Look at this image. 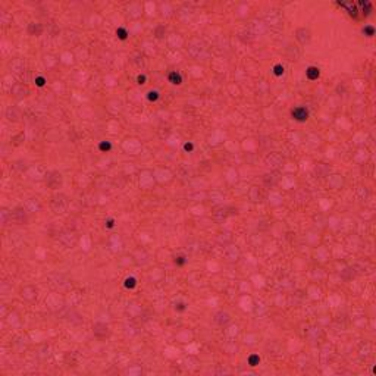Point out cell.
<instances>
[{
  "instance_id": "obj_1",
  "label": "cell",
  "mask_w": 376,
  "mask_h": 376,
  "mask_svg": "<svg viewBox=\"0 0 376 376\" xmlns=\"http://www.w3.org/2000/svg\"><path fill=\"white\" fill-rule=\"evenodd\" d=\"M291 116L297 122H306L308 119V110L306 107H295L291 110Z\"/></svg>"
},
{
  "instance_id": "obj_2",
  "label": "cell",
  "mask_w": 376,
  "mask_h": 376,
  "mask_svg": "<svg viewBox=\"0 0 376 376\" xmlns=\"http://www.w3.org/2000/svg\"><path fill=\"white\" fill-rule=\"evenodd\" d=\"M168 80H169V82L173 84V85H181V84H182V77H181V74L176 72V71H173V72L169 74Z\"/></svg>"
},
{
  "instance_id": "obj_3",
  "label": "cell",
  "mask_w": 376,
  "mask_h": 376,
  "mask_svg": "<svg viewBox=\"0 0 376 376\" xmlns=\"http://www.w3.org/2000/svg\"><path fill=\"white\" fill-rule=\"evenodd\" d=\"M306 75H307L308 80H317L319 78V75H320V71L319 68H316V66H308L307 71H306Z\"/></svg>"
},
{
  "instance_id": "obj_4",
  "label": "cell",
  "mask_w": 376,
  "mask_h": 376,
  "mask_svg": "<svg viewBox=\"0 0 376 376\" xmlns=\"http://www.w3.org/2000/svg\"><path fill=\"white\" fill-rule=\"evenodd\" d=\"M340 4H341L342 7H345V9L348 10V13H350L351 16H354V18L357 16V9H356V6H354V4H351V3H350V4H347V3H340Z\"/></svg>"
},
{
  "instance_id": "obj_5",
  "label": "cell",
  "mask_w": 376,
  "mask_h": 376,
  "mask_svg": "<svg viewBox=\"0 0 376 376\" xmlns=\"http://www.w3.org/2000/svg\"><path fill=\"white\" fill-rule=\"evenodd\" d=\"M126 288H129V290H132V288H135L137 287V279L135 278H132V276H129V278H126L125 279V284H123Z\"/></svg>"
},
{
  "instance_id": "obj_6",
  "label": "cell",
  "mask_w": 376,
  "mask_h": 376,
  "mask_svg": "<svg viewBox=\"0 0 376 376\" xmlns=\"http://www.w3.org/2000/svg\"><path fill=\"white\" fill-rule=\"evenodd\" d=\"M112 149V144L109 143V141H102L100 144H99V150L100 152H109Z\"/></svg>"
},
{
  "instance_id": "obj_7",
  "label": "cell",
  "mask_w": 376,
  "mask_h": 376,
  "mask_svg": "<svg viewBox=\"0 0 376 376\" xmlns=\"http://www.w3.org/2000/svg\"><path fill=\"white\" fill-rule=\"evenodd\" d=\"M147 99H149L150 102H156V100L159 99V91H156V90L149 91V93H147Z\"/></svg>"
},
{
  "instance_id": "obj_8",
  "label": "cell",
  "mask_w": 376,
  "mask_h": 376,
  "mask_svg": "<svg viewBox=\"0 0 376 376\" xmlns=\"http://www.w3.org/2000/svg\"><path fill=\"white\" fill-rule=\"evenodd\" d=\"M116 35H118V38H120V40H126V38H128V33H126L125 28H118V30H116Z\"/></svg>"
},
{
  "instance_id": "obj_9",
  "label": "cell",
  "mask_w": 376,
  "mask_h": 376,
  "mask_svg": "<svg viewBox=\"0 0 376 376\" xmlns=\"http://www.w3.org/2000/svg\"><path fill=\"white\" fill-rule=\"evenodd\" d=\"M259 363H260V357H259V356L254 354V356H250V357H248V364H250V366L254 367V366H257Z\"/></svg>"
},
{
  "instance_id": "obj_10",
  "label": "cell",
  "mask_w": 376,
  "mask_h": 376,
  "mask_svg": "<svg viewBox=\"0 0 376 376\" xmlns=\"http://www.w3.org/2000/svg\"><path fill=\"white\" fill-rule=\"evenodd\" d=\"M284 72H285V71H284V66H282V65H279V63H278V65H275V66H273V74L276 75V77L284 75Z\"/></svg>"
},
{
  "instance_id": "obj_11",
  "label": "cell",
  "mask_w": 376,
  "mask_h": 376,
  "mask_svg": "<svg viewBox=\"0 0 376 376\" xmlns=\"http://www.w3.org/2000/svg\"><path fill=\"white\" fill-rule=\"evenodd\" d=\"M363 33H364V35H367V37H372V35L375 34V28L370 27V25H366V27L363 28Z\"/></svg>"
},
{
  "instance_id": "obj_12",
  "label": "cell",
  "mask_w": 376,
  "mask_h": 376,
  "mask_svg": "<svg viewBox=\"0 0 376 376\" xmlns=\"http://www.w3.org/2000/svg\"><path fill=\"white\" fill-rule=\"evenodd\" d=\"M35 84H37L38 87H43L44 84H46V80H44L43 77H37V78H35Z\"/></svg>"
},
{
  "instance_id": "obj_13",
  "label": "cell",
  "mask_w": 376,
  "mask_h": 376,
  "mask_svg": "<svg viewBox=\"0 0 376 376\" xmlns=\"http://www.w3.org/2000/svg\"><path fill=\"white\" fill-rule=\"evenodd\" d=\"M175 263H176V265H179V266H182V265H185V257H184V256H179V257H176V259H175Z\"/></svg>"
},
{
  "instance_id": "obj_14",
  "label": "cell",
  "mask_w": 376,
  "mask_h": 376,
  "mask_svg": "<svg viewBox=\"0 0 376 376\" xmlns=\"http://www.w3.org/2000/svg\"><path fill=\"white\" fill-rule=\"evenodd\" d=\"M137 81L140 85H143V84H146V75H138L137 77Z\"/></svg>"
},
{
  "instance_id": "obj_15",
  "label": "cell",
  "mask_w": 376,
  "mask_h": 376,
  "mask_svg": "<svg viewBox=\"0 0 376 376\" xmlns=\"http://www.w3.org/2000/svg\"><path fill=\"white\" fill-rule=\"evenodd\" d=\"M184 149H185V152H192V150H194V146H192V143H187V144L184 146Z\"/></svg>"
},
{
  "instance_id": "obj_16",
  "label": "cell",
  "mask_w": 376,
  "mask_h": 376,
  "mask_svg": "<svg viewBox=\"0 0 376 376\" xmlns=\"http://www.w3.org/2000/svg\"><path fill=\"white\" fill-rule=\"evenodd\" d=\"M115 226V221L113 219H109L107 222H106V228H113Z\"/></svg>"
},
{
  "instance_id": "obj_17",
  "label": "cell",
  "mask_w": 376,
  "mask_h": 376,
  "mask_svg": "<svg viewBox=\"0 0 376 376\" xmlns=\"http://www.w3.org/2000/svg\"><path fill=\"white\" fill-rule=\"evenodd\" d=\"M176 308H178V310H184L185 307H184V304L181 303V304H178V307H176Z\"/></svg>"
}]
</instances>
